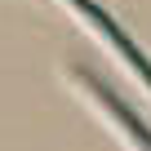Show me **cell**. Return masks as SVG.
I'll return each instance as SVG.
<instances>
[{"instance_id": "1", "label": "cell", "mask_w": 151, "mask_h": 151, "mask_svg": "<svg viewBox=\"0 0 151 151\" xmlns=\"http://www.w3.org/2000/svg\"><path fill=\"white\" fill-rule=\"evenodd\" d=\"M67 5H71V9H80V14H85V22H89V27H93L102 40H111V45H116V53H120V58H124V62H129V67L142 76V80H147V89H151V62H147V58H142V53L129 45V36H124V31L111 22V14H102L93 0H67Z\"/></svg>"}, {"instance_id": "2", "label": "cell", "mask_w": 151, "mask_h": 151, "mask_svg": "<svg viewBox=\"0 0 151 151\" xmlns=\"http://www.w3.org/2000/svg\"><path fill=\"white\" fill-rule=\"evenodd\" d=\"M89 89H93V93H98V98H102V102H107V107H111V111L120 116V124H124V133H129V138H133V142H138L142 151H151V133H147V129H142V124H138V120H133V116H129V111H124V107H120V102H116L111 93H102V89H98L93 80H89Z\"/></svg>"}]
</instances>
